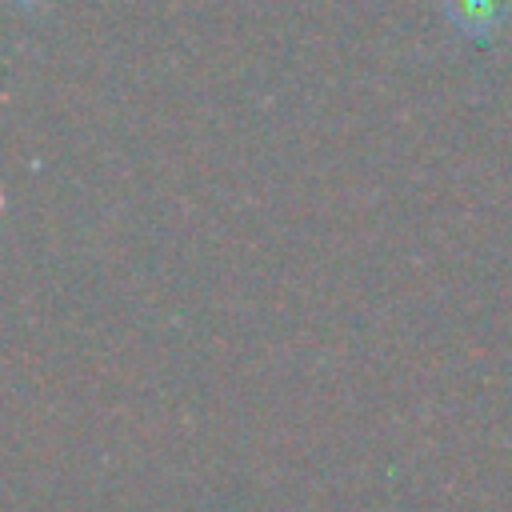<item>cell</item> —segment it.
<instances>
[{
    "instance_id": "6da1fadb",
    "label": "cell",
    "mask_w": 512,
    "mask_h": 512,
    "mask_svg": "<svg viewBox=\"0 0 512 512\" xmlns=\"http://www.w3.org/2000/svg\"><path fill=\"white\" fill-rule=\"evenodd\" d=\"M448 16H452V24H460L468 36L484 40V36L504 20V4H500V0H448Z\"/></svg>"
}]
</instances>
